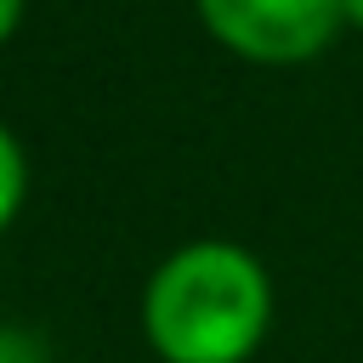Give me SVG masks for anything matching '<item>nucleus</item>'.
Here are the masks:
<instances>
[{
  "label": "nucleus",
  "instance_id": "1",
  "mask_svg": "<svg viewBox=\"0 0 363 363\" xmlns=\"http://www.w3.org/2000/svg\"><path fill=\"white\" fill-rule=\"evenodd\" d=\"M142 335L159 363H250L272 335V278L244 244L193 238L147 272Z\"/></svg>",
  "mask_w": 363,
  "mask_h": 363
},
{
  "label": "nucleus",
  "instance_id": "2",
  "mask_svg": "<svg viewBox=\"0 0 363 363\" xmlns=\"http://www.w3.org/2000/svg\"><path fill=\"white\" fill-rule=\"evenodd\" d=\"M193 6H199L204 34L255 68L312 62L346 28L340 0H193Z\"/></svg>",
  "mask_w": 363,
  "mask_h": 363
},
{
  "label": "nucleus",
  "instance_id": "3",
  "mask_svg": "<svg viewBox=\"0 0 363 363\" xmlns=\"http://www.w3.org/2000/svg\"><path fill=\"white\" fill-rule=\"evenodd\" d=\"M23 193H28V159H23V142L11 136V125H0V233L17 221Z\"/></svg>",
  "mask_w": 363,
  "mask_h": 363
},
{
  "label": "nucleus",
  "instance_id": "4",
  "mask_svg": "<svg viewBox=\"0 0 363 363\" xmlns=\"http://www.w3.org/2000/svg\"><path fill=\"white\" fill-rule=\"evenodd\" d=\"M0 363H51V352H45V340H34L28 329L0 323Z\"/></svg>",
  "mask_w": 363,
  "mask_h": 363
},
{
  "label": "nucleus",
  "instance_id": "5",
  "mask_svg": "<svg viewBox=\"0 0 363 363\" xmlns=\"http://www.w3.org/2000/svg\"><path fill=\"white\" fill-rule=\"evenodd\" d=\"M17 23H23V0H0V45L17 34Z\"/></svg>",
  "mask_w": 363,
  "mask_h": 363
},
{
  "label": "nucleus",
  "instance_id": "6",
  "mask_svg": "<svg viewBox=\"0 0 363 363\" xmlns=\"http://www.w3.org/2000/svg\"><path fill=\"white\" fill-rule=\"evenodd\" d=\"M346 6V28H363V0H340Z\"/></svg>",
  "mask_w": 363,
  "mask_h": 363
}]
</instances>
